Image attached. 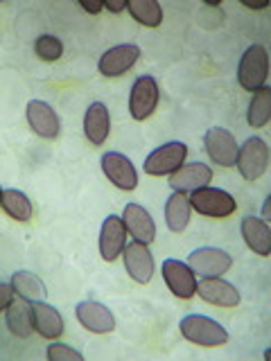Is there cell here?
<instances>
[{"instance_id":"6da1fadb","label":"cell","mask_w":271,"mask_h":361,"mask_svg":"<svg viewBox=\"0 0 271 361\" xmlns=\"http://www.w3.org/2000/svg\"><path fill=\"white\" fill-rule=\"evenodd\" d=\"M181 334H183L190 343H197L203 348H217L229 343V332L217 321L208 319L203 314H190L181 319Z\"/></svg>"},{"instance_id":"7a4b0ae2","label":"cell","mask_w":271,"mask_h":361,"mask_svg":"<svg viewBox=\"0 0 271 361\" xmlns=\"http://www.w3.org/2000/svg\"><path fill=\"white\" fill-rule=\"evenodd\" d=\"M269 75V54L265 45H248L246 52L240 59V68H237V82L244 90L255 93L258 88H263Z\"/></svg>"},{"instance_id":"3957f363","label":"cell","mask_w":271,"mask_h":361,"mask_svg":"<svg viewBox=\"0 0 271 361\" xmlns=\"http://www.w3.org/2000/svg\"><path fill=\"white\" fill-rule=\"evenodd\" d=\"M190 206L195 208L199 214L203 217H212V219H224V217H231L235 212L237 203L235 199L229 195V192H224L219 188H201V190H195L190 195Z\"/></svg>"},{"instance_id":"277c9868","label":"cell","mask_w":271,"mask_h":361,"mask_svg":"<svg viewBox=\"0 0 271 361\" xmlns=\"http://www.w3.org/2000/svg\"><path fill=\"white\" fill-rule=\"evenodd\" d=\"M235 165L246 180H258L269 167V145L263 138H248L237 149Z\"/></svg>"},{"instance_id":"5b68a950","label":"cell","mask_w":271,"mask_h":361,"mask_svg":"<svg viewBox=\"0 0 271 361\" xmlns=\"http://www.w3.org/2000/svg\"><path fill=\"white\" fill-rule=\"evenodd\" d=\"M186 156H188L186 142L172 140L163 147H158V149H154L150 156H147V161L143 163V169H145V174H150V176L172 174L174 169H179L181 165H183Z\"/></svg>"},{"instance_id":"8992f818","label":"cell","mask_w":271,"mask_h":361,"mask_svg":"<svg viewBox=\"0 0 271 361\" xmlns=\"http://www.w3.org/2000/svg\"><path fill=\"white\" fill-rule=\"evenodd\" d=\"M231 264H233L231 255L222 251V248H212V246L197 248L188 257V267L195 271V276L199 274L201 278H222L231 269Z\"/></svg>"},{"instance_id":"52a82bcc","label":"cell","mask_w":271,"mask_h":361,"mask_svg":"<svg viewBox=\"0 0 271 361\" xmlns=\"http://www.w3.org/2000/svg\"><path fill=\"white\" fill-rule=\"evenodd\" d=\"M163 280L167 289L181 300H190L197 293V278L186 262L181 259H165L163 262Z\"/></svg>"},{"instance_id":"ba28073f","label":"cell","mask_w":271,"mask_h":361,"mask_svg":"<svg viewBox=\"0 0 271 361\" xmlns=\"http://www.w3.org/2000/svg\"><path fill=\"white\" fill-rule=\"evenodd\" d=\"M158 104V84L150 75H143L133 82L129 95V113L133 120L150 118Z\"/></svg>"},{"instance_id":"9c48e42d","label":"cell","mask_w":271,"mask_h":361,"mask_svg":"<svg viewBox=\"0 0 271 361\" xmlns=\"http://www.w3.org/2000/svg\"><path fill=\"white\" fill-rule=\"evenodd\" d=\"M203 145H206V152L210 156V161H215L222 167H233L235 158H237V142L235 135L231 131H226L222 127H212L203 135Z\"/></svg>"},{"instance_id":"30bf717a","label":"cell","mask_w":271,"mask_h":361,"mask_svg":"<svg viewBox=\"0 0 271 361\" xmlns=\"http://www.w3.org/2000/svg\"><path fill=\"white\" fill-rule=\"evenodd\" d=\"M127 246V226L116 214H109L100 231V253L107 262H113Z\"/></svg>"},{"instance_id":"8fae6325","label":"cell","mask_w":271,"mask_h":361,"mask_svg":"<svg viewBox=\"0 0 271 361\" xmlns=\"http://www.w3.org/2000/svg\"><path fill=\"white\" fill-rule=\"evenodd\" d=\"M212 180V169L206 163H188L181 165L179 169H174L169 174V185H172L174 192H195L206 188Z\"/></svg>"},{"instance_id":"7c38bea8","label":"cell","mask_w":271,"mask_h":361,"mask_svg":"<svg viewBox=\"0 0 271 361\" xmlns=\"http://www.w3.org/2000/svg\"><path fill=\"white\" fill-rule=\"evenodd\" d=\"M77 321L82 323L86 330L95 332V334H107L116 330V319L109 312V307H104L97 300H82L77 305Z\"/></svg>"},{"instance_id":"4fadbf2b","label":"cell","mask_w":271,"mask_h":361,"mask_svg":"<svg viewBox=\"0 0 271 361\" xmlns=\"http://www.w3.org/2000/svg\"><path fill=\"white\" fill-rule=\"evenodd\" d=\"M122 255H124V269H127V274L136 282L147 285V282L152 280V274H154V257L150 253V248H147V244L131 242V244L124 246Z\"/></svg>"},{"instance_id":"5bb4252c","label":"cell","mask_w":271,"mask_h":361,"mask_svg":"<svg viewBox=\"0 0 271 361\" xmlns=\"http://www.w3.org/2000/svg\"><path fill=\"white\" fill-rule=\"evenodd\" d=\"M102 169L109 176V180L120 190H136L138 185V174H136V167L127 156H122L118 152H109L102 156Z\"/></svg>"},{"instance_id":"9a60e30c","label":"cell","mask_w":271,"mask_h":361,"mask_svg":"<svg viewBox=\"0 0 271 361\" xmlns=\"http://www.w3.org/2000/svg\"><path fill=\"white\" fill-rule=\"evenodd\" d=\"M28 122H30L32 131L45 140L56 138V135H59V129H61L59 116H56L48 102H41V99H32L28 104Z\"/></svg>"},{"instance_id":"2e32d148","label":"cell","mask_w":271,"mask_h":361,"mask_svg":"<svg viewBox=\"0 0 271 361\" xmlns=\"http://www.w3.org/2000/svg\"><path fill=\"white\" fill-rule=\"evenodd\" d=\"M140 48L133 43L116 45V48L107 50L100 59V73L104 77H120L129 71V68L138 61Z\"/></svg>"},{"instance_id":"e0dca14e","label":"cell","mask_w":271,"mask_h":361,"mask_svg":"<svg viewBox=\"0 0 271 361\" xmlns=\"http://www.w3.org/2000/svg\"><path fill=\"white\" fill-rule=\"evenodd\" d=\"M122 221L127 226V233L133 235L136 242L152 244L156 240V224L152 219V214L143 206H138V203H127V206H124Z\"/></svg>"},{"instance_id":"ac0fdd59","label":"cell","mask_w":271,"mask_h":361,"mask_svg":"<svg viewBox=\"0 0 271 361\" xmlns=\"http://www.w3.org/2000/svg\"><path fill=\"white\" fill-rule=\"evenodd\" d=\"M197 293L199 298H203L210 305H217V307L231 310L240 305V291L222 278H203L197 285Z\"/></svg>"},{"instance_id":"d6986e66","label":"cell","mask_w":271,"mask_h":361,"mask_svg":"<svg viewBox=\"0 0 271 361\" xmlns=\"http://www.w3.org/2000/svg\"><path fill=\"white\" fill-rule=\"evenodd\" d=\"M32 323L43 338H59L64 334V319L45 300H32Z\"/></svg>"},{"instance_id":"ffe728a7","label":"cell","mask_w":271,"mask_h":361,"mask_svg":"<svg viewBox=\"0 0 271 361\" xmlns=\"http://www.w3.org/2000/svg\"><path fill=\"white\" fill-rule=\"evenodd\" d=\"M7 327L9 332L18 336V338H28L34 332V323H32V300L14 296L7 305Z\"/></svg>"},{"instance_id":"44dd1931","label":"cell","mask_w":271,"mask_h":361,"mask_svg":"<svg viewBox=\"0 0 271 361\" xmlns=\"http://www.w3.org/2000/svg\"><path fill=\"white\" fill-rule=\"evenodd\" d=\"M109 131H111V118H109V109L102 104V102H93L88 109H86V116H84V133L90 145H104V140L109 138Z\"/></svg>"},{"instance_id":"7402d4cb","label":"cell","mask_w":271,"mask_h":361,"mask_svg":"<svg viewBox=\"0 0 271 361\" xmlns=\"http://www.w3.org/2000/svg\"><path fill=\"white\" fill-rule=\"evenodd\" d=\"M242 237L246 246L253 253L267 257L271 253V231L269 224L263 221L260 217H244L242 219Z\"/></svg>"},{"instance_id":"603a6c76","label":"cell","mask_w":271,"mask_h":361,"mask_svg":"<svg viewBox=\"0 0 271 361\" xmlns=\"http://www.w3.org/2000/svg\"><path fill=\"white\" fill-rule=\"evenodd\" d=\"M190 197L186 192H174L165 203V221L172 233H183L190 221Z\"/></svg>"},{"instance_id":"cb8c5ba5","label":"cell","mask_w":271,"mask_h":361,"mask_svg":"<svg viewBox=\"0 0 271 361\" xmlns=\"http://www.w3.org/2000/svg\"><path fill=\"white\" fill-rule=\"evenodd\" d=\"M11 289H14L16 296H23L28 300H45L48 296V289L41 282V278H37L30 271H16L14 276H11Z\"/></svg>"},{"instance_id":"d4e9b609","label":"cell","mask_w":271,"mask_h":361,"mask_svg":"<svg viewBox=\"0 0 271 361\" xmlns=\"http://www.w3.org/2000/svg\"><path fill=\"white\" fill-rule=\"evenodd\" d=\"M269 118H271V88L263 86V88H258L251 97L246 120H248V127L260 129L269 122Z\"/></svg>"},{"instance_id":"484cf974","label":"cell","mask_w":271,"mask_h":361,"mask_svg":"<svg viewBox=\"0 0 271 361\" xmlns=\"http://www.w3.org/2000/svg\"><path fill=\"white\" fill-rule=\"evenodd\" d=\"M0 206L16 221H30L32 219V203L25 192L20 190H3L0 195Z\"/></svg>"},{"instance_id":"4316f807","label":"cell","mask_w":271,"mask_h":361,"mask_svg":"<svg viewBox=\"0 0 271 361\" xmlns=\"http://www.w3.org/2000/svg\"><path fill=\"white\" fill-rule=\"evenodd\" d=\"M127 9L145 27H158L163 23V7L156 0H127Z\"/></svg>"},{"instance_id":"83f0119b","label":"cell","mask_w":271,"mask_h":361,"mask_svg":"<svg viewBox=\"0 0 271 361\" xmlns=\"http://www.w3.org/2000/svg\"><path fill=\"white\" fill-rule=\"evenodd\" d=\"M34 52H37V56L43 61H56V59H61V54H64V43L56 37H52V34H41V37L34 41Z\"/></svg>"},{"instance_id":"f1b7e54d","label":"cell","mask_w":271,"mask_h":361,"mask_svg":"<svg viewBox=\"0 0 271 361\" xmlns=\"http://www.w3.org/2000/svg\"><path fill=\"white\" fill-rule=\"evenodd\" d=\"M48 359L50 361H82L84 355L75 348H68L64 343H50L48 345Z\"/></svg>"},{"instance_id":"f546056e","label":"cell","mask_w":271,"mask_h":361,"mask_svg":"<svg viewBox=\"0 0 271 361\" xmlns=\"http://www.w3.org/2000/svg\"><path fill=\"white\" fill-rule=\"evenodd\" d=\"M11 298H14V289H11V285L9 282H0V312L7 310Z\"/></svg>"},{"instance_id":"4dcf8cb0","label":"cell","mask_w":271,"mask_h":361,"mask_svg":"<svg viewBox=\"0 0 271 361\" xmlns=\"http://www.w3.org/2000/svg\"><path fill=\"white\" fill-rule=\"evenodd\" d=\"M82 9L84 11H88V14H100L102 9H104V3H86V0H82Z\"/></svg>"},{"instance_id":"1f68e13d","label":"cell","mask_w":271,"mask_h":361,"mask_svg":"<svg viewBox=\"0 0 271 361\" xmlns=\"http://www.w3.org/2000/svg\"><path fill=\"white\" fill-rule=\"evenodd\" d=\"M104 9H109L111 14H120L122 9H127V0H122V3H104Z\"/></svg>"},{"instance_id":"d6a6232c","label":"cell","mask_w":271,"mask_h":361,"mask_svg":"<svg viewBox=\"0 0 271 361\" xmlns=\"http://www.w3.org/2000/svg\"><path fill=\"white\" fill-rule=\"evenodd\" d=\"M271 199V197H269ZM269 199L265 201V208H263V217H260V219H263V221H269L271 217H269Z\"/></svg>"},{"instance_id":"836d02e7","label":"cell","mask_w":271,"mask_h":361,"mask_svg":"<svg viewBox=\"0 0 271 361\" xmlns=\"http://www.w3.org/2000/svg\"><path fill=\"white\" fill-rule=\"evenodd\" d=\"M0 195H3V190H0Z\"/></svg>"}]
</instances>
